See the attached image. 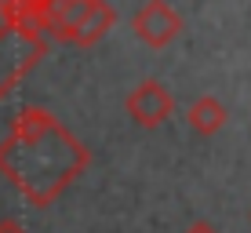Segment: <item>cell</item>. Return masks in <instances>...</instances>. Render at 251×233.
I'll use <instances>...</instances> for the list:
<instances>
[{"mask_svg":"<svg viewBox=\"0 0 251 233\" xmlns=\"http://www.w3.org/2000/svg\"><path fill=\"white\" fill-rule=\"evenodd\" d=\"M88 164H91L88 146L51 109L40 106H25L7 124V135L0 142V175L33 208L55 204L62 189L88 171Z\"/></svg>","mask_w":251,"mask_h":233,"instance_id":"1","label":"cell"},{"mask_svg":"<svg viewBox=\"0 0 251 233\" xmlns=\"http://www.w3.org/2000/svg\"><path fill=\"white\" fill-rule=\"evenodd\" d=\"M51 0H0V102L44 58Z\"/></svg>","mask_w":251,"mask_h":233,"instance_id":"2","label":"cell"},{"mask_svg":"<svg viewBox=\"0 0 251 233\" xmlns=\"http://www.w3.org/2000/svg\"><path fill=\"white\" fill-rule=\"evenodd\" d=\"M131 29L142 44L150 48H168L171 40L182 33V15L168 4V0H146L142 7L135 11Z\"/></svg>","mask_w":251,"mask_h":233,"instance_id":"3","label":"cell"},{"mask_svg":"<svg viewBox=\"0 0 251 233\" xmlns=\"http://www.w3.org/2000/svg\"><path fill=\"white\" fill-rule=\"evenodd\" d=\"M124 109L138 128H157L175 113V99H171V91L160 80H142L124 99Z\"/></svg>","mask_w":251,"mask_h":233,"instance_id":"4","label":"cell"},{"mask_svg":"<svg viewBox=\"0 0 251 233\" xmlns=\"http://www.w3.org/2000/svg\"><path fill=\"white\" fill-rule=\"evenodd\" d=\"M99 7V0H51V15H48V33L51 40H73L76 26Z\"/></svg>","mask_w":251,"mask_h":233,"instance_id":"5","label":"cell"},{"mask_svg":"<svg viewBox=\"0 0 251 233\" xmlns=\"http://www.w3.org/2000/svg\"><path fill=\"white\" fill-rule=\"evenodd\" d=\"M117 26V11H113V4H106V0H99V7L84 19L80 26H76V33H73V44L76 48H91V44H99L102 37H106L109 29Z\"/></svg>","mask_w":251,"mask_h":233,"instance_id":"6","label":"cell"},{"mask_svg":"<svg viewBox=\"0 0 251 233\" xmlns=\"http://www.w3.org/2000/svg\"><path fill=\"white\" fill-rule=\"evenodd\" d=\"M189 128L193 131H201V135H215L222 124H226V117H229V109L222 106L215 95H201V99L189 106Z\"/></svg>","mask_w":251,"mask_h":233,"instance_id":"7","label":"cell"},{"mask_svg":"<svg viewBox=\"0 0 251 233\" xmlns=\"http://www.w3.org/2000/svg\"><path fill=\"white\" fill-rule=\"evenodd\" d=\"M182 233H219V226H211V222H204V219H201V222H189Z\"/></svg>","mask_w":251,"mask_h":233,"instance_id":"8","label":"cell"},{"mask_svg":"<svg viewBox=\"0 0 251 233\" xmlns=\"http://www.w3.org/2000/svg\"><path fill=\"white\" fill-rule=\"evenodd\" d=\"M0 233H25V226L15 222V219H4V222H0Z\"/></svg>","mask_w":251,"mask_h":233,"instance_id":"9","label":"cell"}]
</instances>
